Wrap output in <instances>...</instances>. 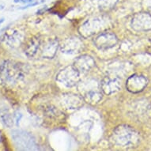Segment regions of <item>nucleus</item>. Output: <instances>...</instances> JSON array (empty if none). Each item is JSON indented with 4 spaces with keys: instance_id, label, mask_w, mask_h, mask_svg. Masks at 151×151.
Returning <instances> with one entry per match:
<instances>
[{
    "instance_id": "8",
    "label": "nucleus",
    "mask_w": 151,
    "mask_h": 151,
    "mask_svg": "<svg viewBox=\"0 0 151 151\" xmlns=\"http://www.w3.org/2000/svg\"><path fill=\"white\" fill-rule=\"evenodd\" d=\"M3 21H4V19H3V18H2V19H0V25H1V23L3 22Z\"/></svg>"
},
{
    "instance_id": "7",
    "label": "nucleus",
    "mask_w": 151,
    "mask_h": 151,
    "mask_svg": "<svg viewBox=\"0 0 151 151\" xmlns=\"http://www.w3.org/2000/svg\"><path fill=\"white\" fill-rule=\"evenodd\" d=\"M3 8H4V4L2 3H0V10H2Z\"/></svg>"
},
{
    "instance_id": "1",
    "label": "nucleus",
    "mask_w": 151,
    "mask_h": 151,
    "mask_svg": "<svg viewBox=\"0 0 151 151\" xmlns=\"http://www.w3.org/2000/svg\"><path fill=\"white\" fill-rule=\"evenodd\" d=\"M24 70L20 63L6 62L0 69L1 78L10 83H14L24 78Z\"/></svg>"
},
{
    "instance_id": "5",
    "label": "nucleus",
    "mask_w": 151,
    "mask_h": 151,
    "mask_svg": "<svg viewBox=\"0 0 151 151\" xmlns=\"http://www.w3.org/2000/svg\"><path fill=\"white\" fill-rule=\"evenodd\" d=\"M146 81V79L142 78V76H136V75H134V76H131V78H130L127 81V89H128L129 91L133 92V93H136V92L141 91L142 90L144 87L146 86L145 83H139V82H144Z\"/></svg>"
},
{
    "instance_id": "2",
    "label": "nucleus",
    "mask_w": 151,
    "mask_h": 151,
    "mask_svg": "<svg viewBox=\"0 0 151 151\" xmlns=\"http://www.w3.org/2000/svg\"><path fill=\"white\" fill-rule=\"evenodd\" d=\"M79 78V72L74 66L66 67L62 70L58 74L57 79L60 82H63L67 86H73L76 84Z\"/></svg>"
},
{
    "instance_id": "6",
    "label": "nucleus",
    "mask_w": 151,
    "mask_h": 151,
    "mask_svg": "<svg viewBox=\"0 0 151 151\" xmlns=\"http://www.w3.org/2000/svg\"><path fill=\"white\" fill-rule=\"evenodd\" d=\"M15 3H31L33 0H14Z\"/></svg>"
},
{
    "instance_id": "4",
    "label": "nucleus",
    "mask_w": 151,
    "mask_h": 151,
    "mask_svg": "<svg viewBox=\"0 0 151 151\" xmlns=\"http://www.w3.org/2000/svg\"><path fill=\"white\" fill-rule=\"evenodd\" d=\"M95 63L93 60L90 56L87 55H83L78 59L75 63H74V67L78 70V71L79 72H86L89 71L92 67H93Z\"/></svg>"
},
{
    "instance_id": "3",
    "label": "nucleus",
    "mask_w": 151,
    "mask_h": 151,
    "mask_svg": "<svg viewBox=\"0 0 151 151\" xmlns=\"http://www.w3.org/2000/svg\"><path fill=\"white\" fill-rule=\"evenodd\" d=\"M116 37L111 32L101 33L94 40V44L96 45V47L101 50H106L113 47L116 44Z\"/></svg>"
}]
</instances>
